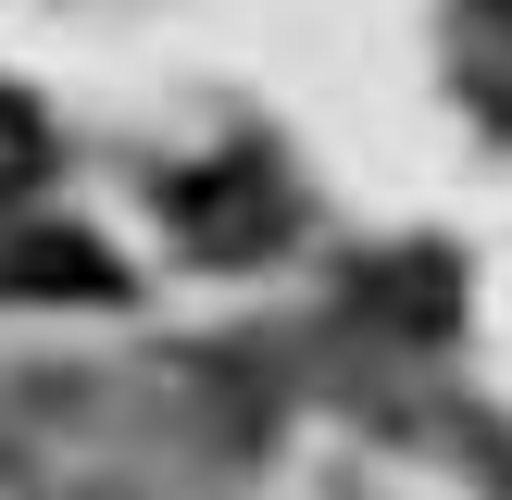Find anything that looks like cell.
I'll list each match as a JSON object with an SVG mask.
<instances>
[{
  "instance_id": "7a4b0ae2",
  "label": "cell",
  "mask_w": 512,
  "mask_h": 500,
  "mask_svg": "<svg viewBox=\"0 0 512 500\" xmlns=\"http://www.w3.org/2000/svg\"><path fill=\"white\" fill-rule=\"evenodd\" d=\"M0 288H75V300H113L125 275L100 263L88 238H13V263H0Z\"/></svg>"
},
{
  "instance_id": "3957f363",
  "label": "cell",
  "mask_w": 512,
  "mask_h": 500,
  "mask_svg": "<svg viewBox=\"0 0 512 500\" xmlns=\"http://www.w3.org/2000/svg\"><path fill=\"white\" fill-rule=\"evenodd\" d=\"M38 163H50V125L25 113L13 88H0V200H25V188H38Z\"/></svg>"
},
{
  "instance_id": "6da1fadb",
  "label": "cell",
  "mask_w": 512,
  "mask_h": 500,
  "mask_svg": "<svg viewBox=\"0 0 512 500\" xmlns=\"http://www.w3.org/2000/svg\"><path fill=\"white\" fill-rule=\"evenodd\" d=\"M175 213L200 225V250H213V263H238V250L275 225V188H263V163H225V175H188V188H175Z\"/></svg>"
}]
</instances>
